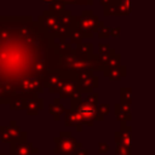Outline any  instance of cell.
<instances>
[{"mask_svg":"<svg viewBox=\"0 0 155 155\" xmlns=\"http://www.w3.org/2000/svg\"><path fill=\"white\" fill-rule=\"evenodd\" d=\"M65 53L53 36L30 16H0V104L44 92Z\"/></svg>","mask_w":155,"mask_h":155,"instance_id":"obj_1","label":"cell"},{"mask_svg":"<svg viewBox=\"0 0 155 155\" xmlns=\"http://www.w3.org/2000/svg\"><path fill=\"white\" fill-rule=\"evenodd\" d=\"M38 21L47 29L50 34L58 39H67L78 30V17L68 10L50 11L46 10L38 17Z\"/></svg>","mask_w":155,"mask_h":155,"instance_id":"obj_2","label":"cell"},{"mask_svg":"<svg viewBox=\"0 0 155 155\" xmlns=\"http://www.w3.org/2000/svg\"><path fill=\"white\" fill-rule=\"evenodd\" d=\"M70 109L78 111L80 116L82 117V124L85 126L91 127L93 122L97 121H103V116L98 114L97 107L93 104H90L82 99V93L79 91L73 98H70Z\"/></svg>","mask_w":155,"mask_h":155,"instance_id":"obj_3","label":"cell"},{"mask_svg":"<svg viewBox=\"0 0 155 155\" xmlns=\"http://www.w3.org/2000/svg\"><path fill=\"white\" fill-rule=\"evenodd\" d=\"M76 17H78V30L84 35V38H92L93 33H98L101 25L104 24V22L101 21L98 16L93 15L91 10L82 11V13Z\"/></svg>","mask_w":155,"mask_h":155,"instance_id":"obj_4","label":"cell"},{"mask_svg":"<svg viewBox=\"0 0 155 155\" xmlns=\"http://www.w3.org/2000/svg\"><path fill=\"white\" fill-rule=\"evenodd\" d=\"M54 154L58 155H76L78 150L82 148V143L78 142L69 131L59 132L58 137H54Z\"/></svg>","mask_w":155,"mask_h":155,"instance_id":"obj_5","label":"cell"},{"mask_svg":"<svg viewBox=\"0 0 155 155\" xmlns=\"http://www.w3.org/2000/svg\"><path fill=\"white\" fill-rule=\"evenodd\" d=\"M39 149L33 145L31 142H12L10 143V155H35Z\"/></svg>","mask_w":155,"mask_h":155,"instance_id":"obj_6","label":"cell"},{"mask_svg":"<svg viewBox=\"0 0 155 155\" xmlns=\"http://www.w3.org/2000/svg\"><path fill=\"white\" fill-rule=\"evenodd\" d=\"M131 131L132 128L127 124H120V131L114 133L116 145L131 148Z\"/></svg>","mask_w":155,"mask_h":155,"instance_id":"obj_7","label":"cell"},{"mask_svg":"<svg viewBox=\"0 0 155 155\" xmlns=\"http://www.w3.org/2000/svg\"><path fill=\"white\" fill-rule=\"evenodd\" d=\"M78 92H79L78 78H70L61 87L58 94H59V98H73Z\"/></svg>","mask_w":155,"mask_h":155,"instance_id":"obj_8","label":"cell"},{"mask_svg":"<svg viewBox=\"0 0 155 155\" xmlns=\"http://www.w3.org/2000/svg\"><path fill=\"white\" fill-rule=\"evenodd\" d=\"M65 116H64V125L65 126H74L76 127V130L79 132L82 131V117L80 116V114L73 109H68L65 113Z\"/></svg>","mask_w":155,"mask_h":155,"instance_id":"obj_9","label":"cell"},{"mask_svg":"<svg viewBox=\"0 0 155 155\" xmlns=\"http://www.w3.org/2000/svg\"><path fill=\"white\" fill-rule=\"evenodd\" d=\"M114 113H115L116 119L120 121V124H127L132 119L131 105L122 104V103H116L114 105Z\"/></svg>","mask_w":155,"mask_h":155,"instance_id":"obj_10","label":"cell"},{"mask_svg":"<svg viewBox=\"0 0 155 155\" xmlns=\"http://www.w3.org/2000/svg\"><path fill=\"white\" fill-rule=\"evenodd\" d=\"M99 84V79L98 76H91V78H86V79H81L78 80V86H79V91L81 93H92L93 90L96 87H98Z\"/></svg>","mask_w":155,"mask_h":155,"instance_id":"obj_11","label":"cell"},{"mask_svg":"<svg viewBox=\"0 0 155 155\" xmlns=\"http://www.w3.org/2000/svg\"><path fill=\"white\" fill-rule=\"evenodd\" d=\"M126 74H127V69L125 65H119L115 68H105L103 71V75L111 81H117L121 78L126 76Z\"/></svg>","mask_w":155,"mask_h":155,"instance_id":"obj_12","label":"cell"},{"mask_svg":"<svg viewBox=\"0 0 155 155\" xmlns=\"http://www.w3.org/2000/svg\"><path fill=\"white\" fill-rule=\"evenodd\" d=\"M44 109V99L35 97V98H30L27 99V114L28 115H36L40 110Z\"/></svg>","mask_w":155,"mask_h":155,"instance_id":"obj_13","label":"cell"},{"mask_svg":"<svg viewBox=\"0 0 155 155\" xmlns=\"http://www.w3.org/2000/svg\"><path fill=\"white\" fill-rule=\"evenodd\" d=\"M59 99H61L59 97H58V98H54L53 103H51V104L48 105V111H50V114L53 116V119H54L56 121H58V120L61 119V115L67 111V109L64 108V105L61 103Z\"/></svg>","mask_w":155,"mask_h":155,"instance_id":"obj_14","label":"cell"},{"mask_svg":"<svg viewBox=\"0 0 155 155\" xmlns=\"http://www.w3.org/2000/svg\"><path fill=\"white\" fill-rule=\"evenodd\" d=\"M75 52H76V54H79L81 57L90 58V57H92L94 54L93 53V44H91V42H82L81 45L76 46Z\"/></svg>","mask_w":155,"mask_h":155,"instance_id":"obj_15","label":"cell"},{"mask_svg":"<svg viewBox=\"0 0 155 155\" xmlns=\"http://www.w3.org/2000/svg\"><path fill=\"white\" fill-rule=\"evenodd\" d=\"M10 108L12 110H25L27 109V98L22 96H15L11 98Z\"/></svg>","mask_w":155,"mask_h":155,"instance_id":"obj_16","label":"cell"},{"mask_svg":"<svg viewBox=\"0 0 155 155\" xmlns=\"http://www.w3.org/2000/svg\"><path fill=\"white\" fill-rule=\"evenodd\" d=\"M120 103L131 105V103H132V90L130 87L120 88Z\"/></svg>","mask_w":155,"mask_h":155,"instance_id":"obj_17","label":"cell"},{"mask_svg":"<svg viewBox=\"0 0 155 155\" xmlns=\"http://www.w3.org/2000/svg\"><path fill=\"white\" fill-rule=\"evenodd\" d=\"M117 5H119L120 16H127L132 12L131 0H117Z\"/></svg>","mask_w":155,"mask_h":155,"instance_id":"obj_18","label":"cell"},{"mask_svg":"<svg viewBox=\"0 0 155 155\" xmlns=\"http://www.w3.org/2000/svg\"><path fill=\"white\" fill-rule=\"evenodd\" d=\"M0 140L2 143L12 142V134H11L10 126H0Z\"/></svg>","mask_w":155,"mask_h":155,"instance_id":"obj_19","label":"cell"},{"mask_svg":"<svg viewBox=\"0 0 155 155\" xmlns=\"http://www.w3.org/2000/svg\"><path fill=\"white\" fill-rule=\"evenodd\" d=\"M103 13H104V16H120L117 0L114 4H111L109 6H105L104 10H103Z\"/></svg>","mask_w":155,"mask_h":155,"instance_id":"obj_20","label":"cell"},{"mask_svg":"<svg viewBox=\"0 0 155 155\" xmlns=\"http://www.w3.org/2000/svg\"><path fill=\"white\" fill-rule=\"evenodd\" d=\"M120 58H121V56L119 54V53H113L111 56H110V58L108 59V63H107V68H115V67H119V65H121L120 64Z\"/></svg>","mask_w":155,"mask_h":155,"instance_id":"obj_21","label":"cell"},{"mask_svg":"<svg viewBox=\"0 0 155 155\" xmlns=\"http://www.w3.org/2000/svg\"><path fill=\"white\" fill-rule=\"evenodd\" d=\"M82 99L90 104H93L96 107H98V101H99V94L97 92H92V93H88L86 97H82Z\"/></svg>","mask_w":155,"mask_h":155,"instance_id":"obj_22","label":"cell"},{"mask_svg":"<svg viewBox=\"0 0 155 155\" xmlns=\"http://www.w3.org/2000/svg\"><path fill=\"white\" fill-rule=\"evenodd\" d=\"M69 39H70V44H75V45L78 46V45H81V44H82V39H85V38H84V35H82L79 30H75V31L70 35Z\"/></svg>","mask_w":155,"mask_h":155,"instance_id":"obj_23","label":"cell"},{"mask_svg":"<svg viewBox=\"0 0 155 155\" xmlns=\"http://www.w3.org/2000/svg\"><path fill=\"white\" fill-rule=\"evenodd\" d=\"M97 35H98L99 38H108V36H111V28L105 27V25L103 24V25H101V28L98 29Z\"/></svg>","mask_w":155,"mask_h":155,"instance_id":"obj_24","label":"cell"},{"mask_svg":"<svg viewBox=\"0 0 155 155\" xmlns=\"http://www.w3.org/2000/svg\"><path fill=\"white\" fill-rule=\"evenodd\" d=\"M59 2H63L64 5L68 4H73V5H92L93 1H88V0H58Z\"/></svg>","mask_w":155,"mask_h":155,"instance_id":"obj_25","label":"cell"},{"mask_svg":"<svg viewBox=\"0 0 155 155\" xmlns=\"http://www.w3.org/2000/svg\"><path fill=\"white\" fill-rule=\"evenodd\" d=\"M97 110H98V114H99L101 116H103V117H104L105 115H108V114H109L110 105H109L108 103H102V104H98Z\"/></svg>","mask_w":155,"mask_h":155,"instance_id":"obj_26","label":"cell"},{"mask_svg":"<svg viewBox=\"0 0 155 155\" xmlns=\"http://www.w3.org/2000/svg\"><path fill=\"white\" fill-rule=\"evenodd\" d=\"M48 10L50 11H63L65 10V5L63 2H53V4H50L48 5Z\"/></svg>","mask_w":155,"mask_h":155,"instance_id":"obj_27","label":"cell"},{"mask_svg":"<svg viewBox=\"0 0 155 155\" xmlns=\"http://www.w3.org/2000/svg\"><path fill=\"white\" fill-rule=\"evenodd\" d=\"M115 155H131V148H126V147L116 145Z\"/></svg>","mask_w":155,"mask_h":155,"instance_id":"obj_28","label":"cell"},{"mask_svg":"<svg viewBox=\"0 0 155 155\" xmlns=\"http://www.w3.org/2000/svg\"><path fill=\"white\" fill-rule=\"evenodd\" d=\"M113 48H110V45L107 42V44H98V54H104V53H108L110 52Z\"/></svg>","mask_w":155,"mask_h":155,"instance_id":"obj_29","label":"cell"},{"mask_svg":"<svg viewBox=\"0 0 155 155\" xmlns=\"http://www.w3.org/2000/svg\"><path fill=\"white\" fill-rule=\"evenodd\" d=\"M110 147L108 143H104V142H99L98 143V153L99 154H107L109 151Z\"/></svg>","mask_w":155,"mask_h":155,"instance_id":"obj_30","label":"cell"},{"mask_svg":"<svg viewBox=\"0 0 155 155\" xmlns=\"http://www.w3.org/2000/svg\"><path fill=\"white\" fill-rule=\"evenodd\" d=\"M120 30H121L120 27L111 28V36H113V38H119V35H120Z\"/></svg>","mask_w":155,"mask_h":155,"instance_id":"obj_31","label":"cell"},{"mask_svg":"<svg viewBox=\"0 0 155 155\" xmlns=\"http://www.w3.org/2000/svg\"><path fill=\"white\" fill-rule=\"evenodd\" d=\"M98 1H99L101 5H103V7H105V6H109V5L114 4L116 0H98Z\"/></svg>","mask_w":155,"mask_h":155,"instance_id":"obj_32","label":"cell"},{"mask_svg":"<svg viewBox=\"0 0 155 155\" xmlns=\"http://www.w3.org/2000/svg\"><path fill=\"white\" fill-rule=\"evenodd\" d=\"M76 155H88V150H87V149H85V148H81V149H79V150H78Z\"/></svg>","mask_w":155,"mask_h":155,"instance_id":"obj_33","label":"cell"},{"mask_svg":"<svg viewBox=\"0 0 155 155\" xmlns=\"http://www.w3.org/2000/svg\"><path fill=\"white\" fill-rule=\"evenodd\" d=\"M42 1L47 2L48 5H50V4H53V2H58V0H42Z\"/></svg>","mask_w":155,"mask_h":155,"instance_id":"obj_34","label":"cell"},{"mask_svg":"<svg viewBox=\"0 0 155 155\" xmlns=\"http://www.w3.org/2000/svg\"><path fill=\"white\" fill-rule=\"evenodd\" d=\"M0 155H5V153H1V154H0Z\"/></svg>","mask_w":155,"mask_h":155,"instance_id":"obj_35","label":"cell"}]
</instances>
